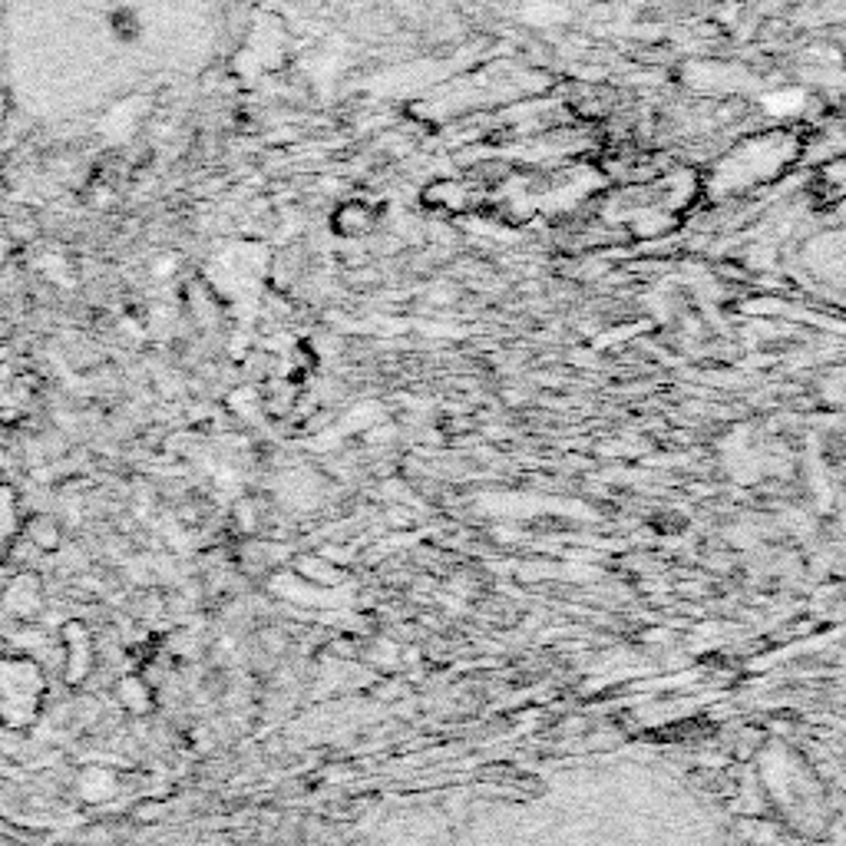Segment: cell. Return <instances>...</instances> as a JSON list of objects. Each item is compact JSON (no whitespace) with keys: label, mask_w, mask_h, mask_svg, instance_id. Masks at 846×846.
<instances>
[{"label":"cell","mask_w":846,"mask_h":846,"mask_svg":"<svg viewBox=\"0 0 846 846\" xmlns=\"http://www.w3.org/2000/svg\"><path fill=\"white\" fill-rule=\"evenodd\" d=\"M20 536L40 553V556H56L66 543V529H63V520L53 516V513H26L23 516V529Z\"/></svg>","instance_id":"4"},{"label":"cell","mask_w":846,"mask_h":846,"mask_svg":"<svg viewBox=\"0 0 846 846\" xmlns=\"http://www.w3.org/2000/svg\"><path fill=\"white\" fill-rule=\"evenodd\" d=\"M13 334H17V328H13V321L10 318H3L0 314V347H7L10 341H13Z\"/></svg>","instance_id":"8"},{"label":"cell","mask_w":846,"mask_h":846,"mask_svg":"<svg viewBox=\"0 0 846 846\" xmlns=\"http://www.w3.org/2000/svg\"><path fill=\"white\" fill-rule=\"evenodd\" d=\"M50 685L40 658L23 652H7L0 658V731L30 735L46 711Z\"/></svg>","instance_id":"1"},{"label":"cell","mask_w":846,"mask_h":846,"mask_svg":"<svg viewBox=\"0 0 846 846\" xmlns=\"http://www.w3.org/2000/svg\"><path fill=\"white\" fill-rule=\"evenodd\" d=\"M0 609L17 625H30L43 619L46 609V582L36 569H13V576L0 586Z\"/></svg>","instance_id":"3"},{"label":"cell","mask_w":846,"mask_h":846,"mask_svg":"<svg viewBox=\"0 0 846 846\" xmlns=\"http://www.w3.org/2000/svg\"><path fill=\"white\" fill-rule=\"evenodd\" d=\"M7 652H10V639H7V635H0V658H3Z\"/></svg>","instance_id":"9"},{"label":"cell","mask_w":846,"mask_h":846,"mask_svg":"<svg viewBox=\"0 0 846 846\" xmlns=\"http://www.w3.org/2000/svg\"><path fill=\"white\" fill-rule=\"evenodd\" d=\"M23 496L10 480H0V569L7 566V553L17 543L20 529H23Z\"/></svg>","instance_id":"5"},{"label":"cell","mask_w":846,"mask_h":846,"mask_svg":"<svg viewBox=\"0 0 846 846\" xmlns=\"http://www.w3.org/2000/svg\"><path fill=\"white\" fill-rule=\"evenodd\" d=\"M116 698H119V705H122L126 711H132V715L152 711V688H149L146 678H139V675L119 678V682H116Z\"/></svg>","instance_id":"7"},{"label":"cell","mask_w":846,"mask_h":846,"mask_svg":"<svg viewBox=\"0 0 846 846\" xmlns=\"http://www.w3.org/2000/svg\"><path fill=\"white\" fill-rule=\"evenodd\" d=\"M60 675L66 688H83L96 672V639L83 619H66L60 625Z\"/></svg>","instance_id":"2"},{"label":"cell","mask_w":846,"mask_h":846,"mask_svg":"<svg viewBox=\"0 0 846 846\" xmlns=\"http://www.w3.org/2000/svg\"><path fill=\"white\" fill-rule=\"evenodd\" d=\"M73 791L79 794V801L86 804H106L116 797L119 791V774L103 768V764H86L76 771V781H73Z\"/></svg>","instance_id":"6"}]
</instances>
